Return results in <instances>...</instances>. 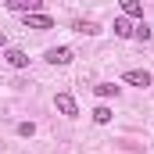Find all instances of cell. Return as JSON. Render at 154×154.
Returning a JSON list of instances; mask_svg holds the SVG:
<instances>
[{"label":"cell","instance_id":"ba28073f","mask_svg":"<svg viewBox=\"0 0 154 154\" xmlns=\"http://www.w3.org/2000/svg\"><path fill=\"white\" fill-rule=\"evenodd\" d=\"M115 36L118 39H129V36H133V22H129V18H115Z\"/></svg>","mask_w":154,"mask_h":154},{"label":"cell","instance_id":"5bb4252c","mask_svg":"<svg viewBox=\"0 0 154 154\" xmlns=\"http://www.w3.org/2000/svg\"><path fill=\"white\" fill-rule=\"evenodd\" d=\"M4 47H7V36H4V32H0V50H4Z\"/></svg>","mask_w":154,"mask_h":154},{"label":"cell","instance_id":"3957f363","mask_svg":"<svg viewBox=\"0 0 154 154\" xmlns=\"http://www.w3.org/2000/svg\"><path fill=\"white\" fill-rule=\"evenodd\" d=\"M4 61H7L11 68H29V54L18 50V47H7V50H4Z\"/></svg>","mask_w":154,"mask_h":154},{"label":"cell","instance_id":"8fae6325","mask_svg":"<svg viewBox=\"0 0 154 154\" xmlns=\"http://www.w3.org/2000/svg\"><path fill=\"white\" fill-rule=\"evenodd\" d=\"M75 32H86V36H97V32H100V25H97V22H75Z\"/></svg>","mask_w":154,"mask_h":154},{"label":"cell","instance_id":"30bf717a","mask_svg":"<svg viewBox=\"0 0 154 154\" xmlns=\"http://www.w3.org/2000/svg\"><path fill=\"white\" fill-rule=\"evenodd\" d=\"M133 36L140 39V43H147V39H151V25H147V22H136V25H133Z\"/></svg>","mask_w":154,"mask_h":154},{"label":"cell","instance_id":"4fadbf2b","mask_svg":"<svg viewBox=\"0 0 154 154\" xmlns=\"http://www.w3.org/2000/svg\"><path fill=\"white\" fill-rule=\"evenodd\" d=\"M32 133H36L32 122H22V125H18V136H32Z\"/></svg>","mask_w":154,"mask_h":154},{"label":"cell","instance_id":"277c9868","mask_svg":"<svg viewBox=\"0 0 154 154\" xmlns=\"http://www.w3.org/2000/svg\"><path fill=\"white\" fill-rule=\"evenodd\" d=\"M7 7L11 11H18V14H39V0H7Z\"/></svg>","mask_w":154,"mask_h":154},{"label":"cell","instance_id":"5b68a950","mask_svg":"<svg viewBox=\"0 0 154 154\" xmlns=\"http://www.w3.org/2000/svg\"><path fill=\"white\" fill-rule=\"evenodd\" d=\"M25 29H54V18L50 14H25Z\"/></svg>","mask_w":154,"mask_h":154},{"label":"cell","instance_id":"52a82bcc","mask_svg":"<svg viewBox=\"0 0 154 154\" xmlns=\"http://www.w3.org/2000/svg\"><path fill=\"white\" fill-rule=\"evenodd\" d=\"M122 11H125V18H140L143 22V4L140 0H122Z\"/></svg>","mask_w":154,"mask_h":154},{"label":"cell","instance_id":"7c38bea8","mask_svg":"<svg viewBox=\"0 0 154 154\" xmlns=\"http://www.w3.org/2000/svg\"><path fill=\"white\" fill-rule=\"evenodd\" d=\"M115 93H118L115 82H100V86H97V97H115Z\"/></svg>","mask_w":154,"mask_h":154},{"label":"cell","instance_id":"9c48e42d","mask_svg":"<svg viewBox=\"0 0 154 154\" xmlns=\"http://www.w3.org/2000/svg\"><path fill=\"white\" fill-rule=\"evenodd\" d=\"M111 118H115V111H111L108 104H100V108H93V122H100V125H108Z\"/></svg>","mask_w":154,"mask_h":154},{"label":"cell","instance_id":"6da1fadb","mask_svg":"<svg viewBox=\"0 0 154 154\" xmlns=\"http://www.w3.org/2000/svg\"><path fill=\"white\" fill-rule=\"evenodd\" d=\"M54 108H57L61 115H68V118L79 115V104H75V97H72V93H57V97H54Z\"/></svg>","mask_w":154,"mask_h":154},{"label":"cell","instance_id":"8992f818","mask_svg":"<svg viewBox=\"0 0 154 154\" xmlns=\"http://www.w3.org/2000/svg\"><path fill=\"white\" fill-rule=\"evenodd\" d=\"M122 79H125V82H133V86H151V72H147V68H129Z\"/></svg>","mask_w":154,"mask_h":154},{"label":"cell","instance_id":"7a4b0ae2","mask_svg":"<svg viewBox=\"0 0 154 154\" xmlns=\"http://www.w3.org/2000/svg\"><path fill=\"white\" fill-rule=\"evenodd\" d=\"M43 57H47L50 65H72V57H75V54H72V47H50Z\"/></svg>","mask_w":154,"mask_h":154}]
</instances>
